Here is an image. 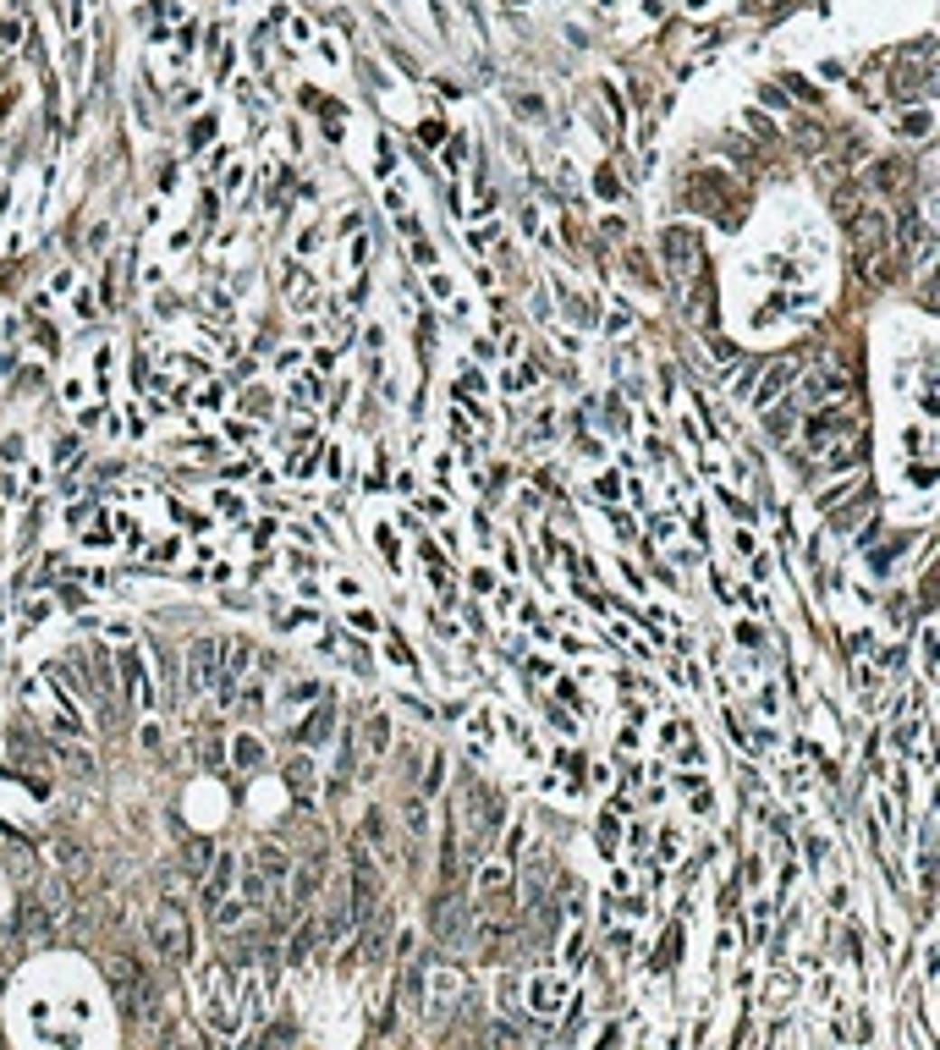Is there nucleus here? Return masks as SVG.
Returning a JSON list of instances; mask_svg holds the SVG:
<instances>
[{
  "instance_id": "1",
  "label": "nucleus",
  "mask_w": 940,
  "mask_h": 1050,
  "mask_svg": "<svg viewBox=\"0 0 940 1050\" xmlns=\"http://www.w3.org/2000/svg\"><path fill=\"white\" fill-rule=\"evenodd\" d=\"M149 946L171 962V968H187L193 962V924H187V907L176 896H165L149 919Z\"/></svg>"
},
{
  "instance_id": "2",
  "label": "nucleus",
  "mask_w": 940,
  "mask_h": 1050,
  "mask_svg": "<svg viewBox=\"0 0 940 1050\" xmlns=\"http://www.w3.org/2000/svg\"><path fill=\"white\" fill-rule=\"evenodd\" d=\"M110 990H116L127 1017H144L155 1007V985H149V973L138 968V957H110Z\"/></svg>"
},
{
  "instance_id": "3",
  "label": "nucleus",
  "mask_w": 940,
  "mask_h": 1050,
  "mask_svg": "<svg viewBox=\"0 0 940 1050\" xmlns=\"http://www.w3.org/2000/svg\"><path fill=\"white\" fill-rule=\"evenodd\" d=\"M847 232H852V248L863 259L891 264V221H886V209H858V215H847Z\"/></svg>"
},
{
  "instance_id": "4",
  "label": "nucleus",
  "mask_w": 940,
  "mask_h": 1050,
  "mask_svg": "<svg viewBox=\"0 0 940 1050\" xmlns=\"http://www.w3.org/2000/svg\"><path fill=\"white\" fill-rule=\"evenodd\" d=\"M660 253H665V264L677 270V275H699V264H704V253H699V237H693V226H671V232L660 237Z\"/></svg>"
},
{
  "instance_id": "5",
  "label": "nucleus",
  "mask_w": 940,
  "mask_h": 1050,
  "mask_svg": "<svg viewBox=\"0 0 940 1050\" xmlns=\"http://www.w3.org/2000/svg\"><path fill=\"white\" fill-rule=\"evenodd\" d=\"M221 644H210V639H198L193 649H187V666H193V676H187V687H210L215 676H221Z\"/></svg>"
},
{
  "instance_id": "6",
  "label": "nucleus",
  "mask_w": 940,
  "mask_h": 1050,
  "mask_svg": "<svg viewBox=\"0 0 940 1050\" xmlns=\"http://www.w3.org/2000/svg\"><path fill=\"white\" fill-rule=\"evenodd\" d=\"M479 907L495 919L501 907H512V869H484V880H479Z\"/></svg>"
},
{
  "instance_id": "7",
  "label": "nucleus",
  "mask_w": 940,
  "mask_h": 1050,
  "mask_svg": "<svg viewBox=\"0 0 940 1050\" xmlns=\"http://www.w3.org/2000/svg\"><path fill=\"white\" fill-rule=\"evenodd\" d=\"M352 885H358V902H352V919L363 924V919L374 913V907H380V875H374V869H369V864L358 858V864H352Z\"/></svg>"
},
{
  "instance_id": "8",
  "label": "nucleus",
  "mask_w": 940,
  "mask_h": 1050,
  "mask_svg": "<svg viewBox=\"0 0 940 1050\" xmlns=\"http://www.w3.org/2000/svg\"><path fill=\"white\" fill-rule=\"evenodd\" d=\"M319 880H324V858H308V864L297 869V880H292V896H287L292 913H303V907L319 896Z\"/></svg>"
},
{
  "instance_id": "9",
  "label": "nucleus",
  "mask_w": 940,
  "mask_h": 1050,
  "mask_svg": "<svg viewBox=\"0 0 940 1050\" xmlns=\"http://www.w3.org/2000/svg\"><path fill=\"white\" fill-rule=\"evenodd\" d=\"M231 880H237V858H231V853H221V858H215V869H210V880H204V907H221V902L231 896Z\"/></svg>"
},
{
  "instance_id": "10",
  "label": "nucleus",
  "mask_w": 940,
  "mask_h": 1050,
  "mask_svg": "<svg viewBox=\"0 0 940 1050\" xmlns=\"http://www.w3.org/2000/svg\"><path fill=\"white\" fill-rule=\"evenodd\" d=\"M401 1017H424V973L418 968H408V962H401Z\"/></svg>"
},
{
  "instance_id": "11",
  "label": "nucleus",
  "mask_w": 940,
  "mask_h": 1050,
  "mask_svg": "<svg viewBox=\"0 0 940 1050\" xmlns=\"http://www.w3.org/2000/svg\"><path fill=\"white\" fill-rule=\"evenodd\" d=\"M902 232H907L913 264H918V270H929V259H935V232H929V221H924V215H913V221H907Z\"/></svg>"
},
{
  "instance_id": "12",
  "label": "nucleus",
  "mask_w": 940,
  "mask_h": 1050,
  "mask_svg": "<svg viewBox=\"0 0 940 1050\" xmlns=\"http://www.w3.org/2000/svg\"><path fill=\"white\" fill-rule=\"evenodd\" d=\"M429 924H435V941H446V946L467 935V930H462V913L451 907V896H435V919H429Z\"/></svg>"
},
{
  "instance_id": "13",
  "label": "nucleus",
  "mask_w": 940,
  "mask_h": 1050,
  "mask_svg": "<svg viewBox=\"0 0 940 1050\" xmlns=\"http://www.w3.org/2000/svg\"><path fill=\"white\" fill-rule=\"evenodd\" d=\"M253 869L276 885V880H287V869H292V864H287V853H281L276 842H258V847H253Z\"/></svg>"
},
{
  "instance_id": "14",
  "label": "nucleus",
  "mask_w": 940,
  "mask_h": 1050,
  "mask_svg": "<svg viewBox=\"0 0 940 1050\" xmlns=\"http://www.w3.org/2000/svg\"><path fill=\"white\" fill-rule=\"evenodd\" d=\"M792 374H797V358H781V364H776V369H770V374L759 380V391H754V402H759V407H770V402H776V391H781V385H786Z\"/></svg>"
},
{
  "instance_id": "15",
  "label": "nucleus",
  "mask_w": 940,
  "mask_h": 1050,
  "mask_svg": "<svg viewBox=\"0 0 940 1050\" xmlns=\"http://www.w3.org/2000/svg\"><path fill=\"white\" fill-rule=\"evenodd\" d=\"M50 853H55V864H61L66 875H89V853L72 842V836H55V847H50Z\"/></svg>"
},
{
  "instance_id": "16",
  "label": "nucleus",
  "mask_w": 940,
  "mask_h": 1050,
  "mask_svg": "<svg viewBox=\"0 0 940 1050\" xmlns=\"http://www.w3.org/2000/svg\"><path fill=\"white\" fill-rule=\"evenodd\" d=\"M710 308H715V292H710V275H699V281H693V292H688V319H693V325H710V319H715Z\"/></svg>"
},
{
  "instance_id": "17",
  "label": "nucleus",
  "mask_w": 940,
  "mask_h": 1050,
  "mask_svg": "<svg viewBox=\"0 0 940 1050\" xmlns=\"http://www.w3.org/2000/svg\"><path fill=\"white\" fill-rule=\"evenodd\" d=\"M314 946H319V919H303V924L292 930V946H287V962L297 968V962H303V957H308Z\"/></svg>"
},
{
  "instance_id": "18",
  "label": "nucleus",
  "mask_w": 940,
  "mask_h": 1050,
  "mask_svg": "<svg viewBox=\"0 0 940 1050\" xmlns=\"http://www.w3.org/2000/svg\"><path fill=\"white\" fill-rule=\"evenodd\" d=\"M44 930H50V907H44L39 896H23V935H28V941H39Z\"/></svg>"
},
{
  "instance_id": "19",
  "label": "nucleus",
  "mask_w": 940,
  "mask_h": 1050,
  "mask_svg": "<svg viewBox=\"0 0 940 1050\" xmlns=\"http://www.w3.org/2000/svg\"><path fill=\"white\" fill-rule=\"evenodd\" d=\"M287 781H292V792H297V798H308V792H314V759H308V753H297V759L287 764Z\"/></svg>"
},
{
  "instance_id": "20",
  "label": "nucleus",
  "mask_w": 940,
  "mask_h": 1050,
  "mask_svg": "<svg viewBox=\"0 0 940 1050\" xmlns=\"http://www.w3.org/2000/svg\"><path fill=\"white\" fill-rule=\"evenodd\" d=\"M330 726H335V710H330V698H324V705L314 710V721H308V726L297 732V743H319V737H324Z\"/></svg>"
},
{
  "instance_id": "21",
  "label": "nucleus",
  "mask_w": 940,
  "mask_h": 1050,
  "mask_svg": "<svg viewBox=\"0 0 940 1050\" xmlns=\"http://www.w3.org/2000/svg\"><path fill=\"white\" fill-rule=\"evenodd\" d=\"M242 902H248V907H264V902H270V880H264L258 869L248 875V885H242Z\"/></svg>"
},
{
  "instance_id": "22",
  "label": "nucleus",
  "mask_w": 940,
  "mask_h": 1050,
  "mask_svg": "<svg viewBox=\"0 0 940 1050\" xmlns=\"http://www.w3.org/2000/svg\"><path fill=\"white\" fill-rule=\"evenodd\" d=\"M385 743H390V721L374 715V721H369V753H385Z\"/></svg>"
},
{
  "instance_id": "23",
  "label": "nucleus",
  "mask_w": 940,
  "mask_h": 1050,
  "mask_svg": "<svg viewBox=\"0 0 940 1050\" xmlns=\"http://www.w3.org/2000/svg\"><path fill=\"white\" fill-rule=\"evenodd\" d=\"M237 764H242V770H253V764H264V748H258L253 737H237Z\"/></svg>"
},
{
  "instance_id": "24",
  "label": "nucleus",
  "mask_w": 940,
  "mask_h": 1050,
  "mask_svg": "<svg viewBox=\"0 0 940 1050\" xmlns=\"http://www.w3.org/2000/svg\"><path fill=\"white\" fill-rule=\"evenodd\" d=\"M61 759H66V770H78V776H94V759L83 748H61Z\"/></svg>"
},
{
  "instance_id": "25",
  "label": "nucleus",
  "mask_w": 940,
  "mask_h": 1050,
  "mask_svg": "<svg viewBox=\"0 0 940 1050\" xmlns=\"http://www.w3.org/2000/svg\"><path fill=\"white\" fill-rule=\"evenodd\" d=\"M770 430H776V435H792V407H776V412H770Z\"/></svg>"
},
{
  "instance_id": "26",
  "label": "nucleus",
  "mask_w": 940,
  "mask_h": 1050,
  "mask_svg": "<svg viewBox=\"0 0 940 1050\" xmlns=\"http://www.w3.org/2000/svg\"><path fill=\"white\" fill-rule=\"evenodd\" d=\"M710 353H715L720 364H731V358H737V346H731V341H720V336H710Z\"/></svg>"
},
{
  "instance_id": "27",
  "label": "nucleus",
  "mask_w": 940,
  "mask_h": 1050,
  "mask_svg": "<svg viewBox=\"0 0 940 1050\" xmlns=\"http://www.w3.org/2000/svg\"><path fill=\"white\" fill-rule=\"evenodd\" d=\"M210 858V847L204 842H198V836H193V842H187V864H204Z\"/></svg>"
}]
</instances>
